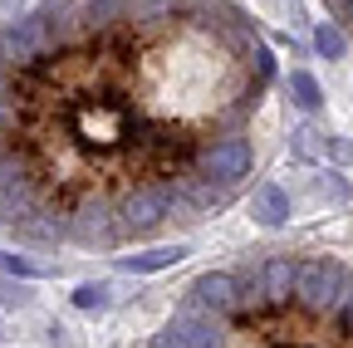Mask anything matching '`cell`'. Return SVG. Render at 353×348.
I'll list each match as a JSON object with an SVG mask.
<instances>
[{"instance_id": "1", "label": "cell", "mask_w": 353, "mask_h": 348, "mask_svg": "<svg viewBox=\"0 0 353 348\" xmlns=\"http://www.w3.org/2000/svg\"><path fill=\"white\" fill-rule=\"evenodd\" d=\"M275 54L236 0H44L0 25V236L128 250L260 167Z\"/></svg>"}, {"instance_id": "2", "label": "cell", "mask_w": 353, "mask_h": 348, "mask_svg": "<svg viewBox=\"0 0 353 348\" xmlns=\"http://www.w3.org/2000/svg\"><path fill=\"white\" fill-rule=\"evenodd\" d=\"M148 348H353V265L329 250H255L196 275Z\"/></svg>"}, {"instance_id": "3", "label": "cell", "mask_w": 353, "mask_h": 348, "mask_svg": "<svg viewBox=\"0 0 353 348\" xmlns=\"http://www.w3.org/2000/svg\"><path fill=\"white\" fill-rule=\"evenodd\" d=\"M255 216H260L265 226H275V221H285V216H290V201L280 196V187H260V192H255Z\"/></svg>"}, {"instance_id": "4", "label": "cell", "mask_w": 353, "mask_h": 348, "mask_svg": "<svg viewBox=\"0 0 353 348\" xmlns=\"http://www.w3.org/2000/svg\"><path fill=\"white\" fill-rule=\"evenodd\" d=\"M290 94H294L299 108H319V83H314V74L294 69V74H290Z\"/></svg>"}, {"instance_id": "5", "label": "cell", "mask_w": 353, "mask_h": 348, "mask_svg": "<svg viewBox=\"0 0 353 348\" xmlns=\"http://www.w3.org/2000/svg\"><path fill=\"white\" fill-rule=\"evenodd\" d=\"M176 255H182V250H148V255H128V260H123V270H162V265H172Z\"/></svg>"}, {"instance_id": "6", "label": "cell", "mask_w": 353, "mask_h": 348, "mask_svg": "<svg viewBox=\"0 0 353 348\" xmlns=\"http://www.w3.org/2000/svg\"><path fill=\"white\" fill-rule=\"evenodd\" d=\"M319 6H324V10H329V20L353 39V0H319Z\"/></svg>"}, {"instance_id": "7", "label": "cell", "mask_w": 353, "mask_h": 348, "mask_svg": "<svg viewBox=\"0 0 353 348\" xmlns=\"http://www.w3.org/2000/svg\"><path fill=\"white\" fill-rule=\"evenodd\" d=\"M314 45H319V50H324V54H329V59H339V54H343V45H348V34H343V30H339V25H334V30H329V25H324V30H319V34H314Z\"/></svg>"}, {"instance_id": "8", "label": "cell", "mask_w": 353, "mask_h": 348, "mask_svg": "<svg viewBox=\"0 0 353 348\" xmlns=\"http://www.w3.org/2000/svg\"><path fill=\"white\" fill-rule=\"evenodd\" d=\"M103 294H108L103 285H79V289H74V304H79V309H99Z\"/></svg>"}]
</instances>
